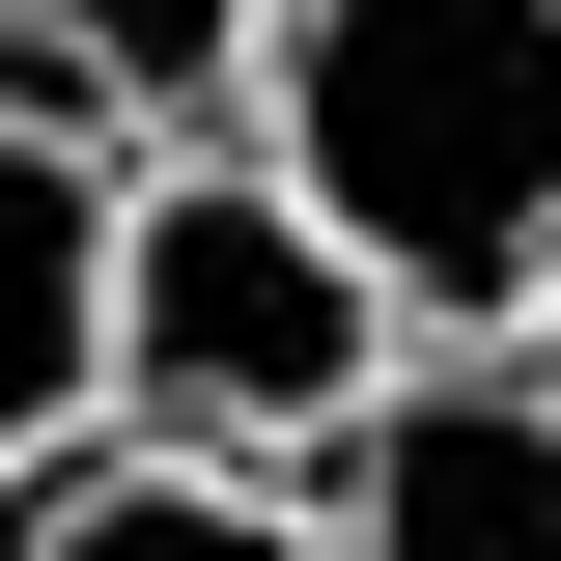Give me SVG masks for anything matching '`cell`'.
<instances>
[{
  "instance_id": "5",
  "label": "cell",
  "mask_w": 561,
  "mask_h": 561,
  "mask_svg": "<svg viewBox=\"0 0 561 561\" xmlns=\"http://www.w3.org/2000/svg\"><path fill=\"white\" fill-rule=\"evenodd\" d=\"M253 57H280V0H0V84L57 140H197V113H253Z\"/></svg>"
},
{
  "instance_id": "6",
  "label": "cell",
  "mask_w": 561,
  "mask_h": 561,
  "mask_svg": "<svg viewBox=\"0 0 561 561\" xmlns=\"http://www.w3.org/2000/svg\"><path fill=\"white\" fill-rule=\"evenodd\" d=\"M0 561H337V505L309 478H253V449H28V534Z\"/></svg>"
},
{
  "instance_id": "2",
  "label": "cell",
  "mask_w": 561,
  "mask_h": 561,
  "mask_svg": "<svg viewBox=\"0 0 561 561\" xmlns=\"http://www.w3.org/2000/svg\"><path fill=\"white\" fill-rule=\"evenodd\" d=\"M393 280L309 225V169H113V365H84V421H140V449H253V478H337V421L393 393Z\"/></svg>"
},
{
  "instance_id": "3",
  "label": "cell",
  "mask_w": 561,
  "mask_h": 561,
  "mask_svg": "<svg viewBox=\"0 0 561 561\" xmlns=\"http://www.w3.org/2000/svg\"><path fill=\"white\" fill-rule=\"evenodd\" d=\"M337 561H561V365H393V393L337 421Z\"/></svg>"
},
{
  "instance_id": "1",
  "label": "cell",
  "mask_w": 561,
  "mask_h": 561,
  "mask_svg": "<svg viewBox=\"0 0 561 561\" xmlns=\"http://www.w3.org/2000/svg\"><path fill=\"white\" fill-rule=\"evenodd\" d=\"M253 113L421 337H534V280H561V0H280Z\"/></svg>"
},
{
  "instance_id": "4",
  "label": "cell",
  "mask_w": 561,
  "mask_h": 561,
  "mask_svg": "<svg viewBox=\"0 0 561 561\" xmlns=\"http://www.w3.org/2000/svg\"><path fill=\"white\" fill-rule=\"evenodd\" d=\"M84 365H113V140H57L0 84V478L84 421Z\"/></svg>"
},
{
  "instance_id": "7",
  "label": "cell",
  "mask_w": 561,
  "mask_h": 561,
  "mask_svg": "<svg viewBox=\"0 0 561 561\" xmlns=\"http://www.w3.org/2000/svg\"><path fill=\"white\" fill-rule=\"evenodd\" d=\"M534 365H561V280H534Z\"/></svg>"
}]
</instances>
